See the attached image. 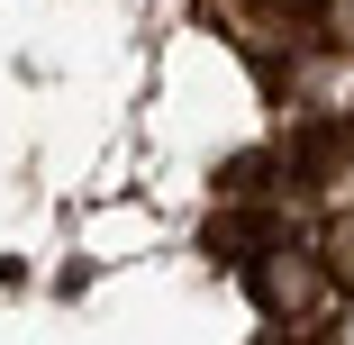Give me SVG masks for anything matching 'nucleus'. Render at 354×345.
Instances as JSON below:
<instances>
[{
  "instance_id": "2",
  "label": "nucleus",
  "mask_w": 354,
  "mask_h": 345,
  "mask_svg": "<svg viewBox=\"0 0 354 345\" xmlns=\"http://www.w3.org/2000/svg\"><path fill=\"white\" fill-rule=\"evenodd\" d=\"M345 164H354V100H345Z\"/></svg>"
},
{
  "instance_id": "1",
  "label": "nucleus",
  "mask_w": 354,
  "mask_h": 345,
  "mask_svg": "<svg viewBox=\"0 0 354 345\" xmlns=\"http://www.w3.org/2000/svg\"><path fill=\"white\" fill-rule=\"evenodd\" d=\"M236 272H245V300H254V318L263 327H327L336 318V300H345V282H336V263H327V245H309V236H291V227H263L245 254H236Z\"/></svg>"
}]
</instances>
